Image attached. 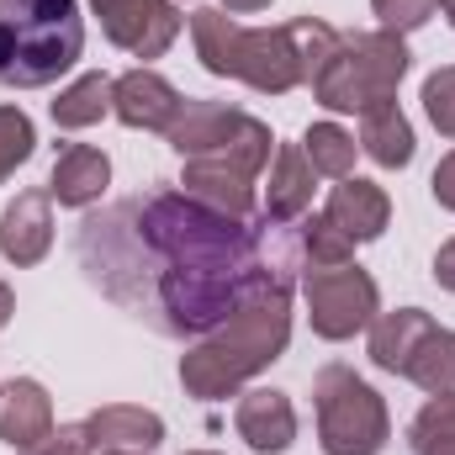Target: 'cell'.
Wrapping results in <instances>:
<instances>
[{"instance_id": "cell-1", "label": "cell", "mask_w": 455, "mask_h": 455, "mask_svg": "<svg viewBox=\"0 0 455 455\" xmlns=\"http://www.w3.org/2000/svg\"><path fill=\"white\" fill-rule=\"evenodd\" d=\"M80 259L101 291L148 265V286L132 297V313L154 318V329L175 339H207L238 297L265 281L254 265L249 218H228L180 186L122 202L112 218H85Z\"/></svg>"}, {"instance_id": "cell-2", "label": "cell", "mask_w": 455, "mask_h": 455, "mask_svg": "<svg viewBox=\"0 0 455 455\" xmlns=\"http://www.w3.org/2000/svg\"><path fill=\"white\" fill-rule=\"evenodd\" d=\"M186 27L207 75L238 80L259 96H291L297 85H313L339 43V27L318 16H291L281 27H243L223 5H196Z\"/></svg>"}, {"instance_id": "cell-3", "label": "cell", "mask_w": 455, "mask_h": 455, "mask_svg": "<svg viewBox=\"0 0 455 455\" xmlns=\"http://www.w3.org/2000/svg\"><path fill=\"white\" fill-rule=\"evenodd\" d=\"M291 344V291L254 281L223 323L180 355V387L196 403L238 397L259 371H270Z\"/></svg>"}, {"instance_id": "cell-4", "label": "cell", "mask_w": 455, "mask_h": 455, "mask_svg": "<svg viewBox=\"0 0 455 455\" xmlns=\"http://www.w3.org/2000/svg\"><path fill=\"white\" fill-rule=\"evenodd\" d=\"M85 59L80 0H0V85L43 91Z\"/></svg>"}, {"instance_id": "cell-5", "label": "cell", "mask_w": 455, "mask_h": 455, "mask_svg": "<svg viewBox=\"0 0 455 455\" xmlns=\"http://www.w3.org/2000/svg\"><path fill=\"white\" fill-rule=\"evenodd\" d=\"M413 53L408 37L376 27V32H339L329 64L318 69V80L307 85L313 101L323 112H371L381 101H397V85L408 80Z\"/></svg>"}, {"instance_id": "cell-6", "label": "cell", "mask_w": 455, "mask_h": 455, "mask_svg": "<svg viewBox=\"0 0 455 455\" xmlns=\"http://www.w3.org/2000/svg\"><path fill=\"white\" fill-rule=\"evenodd\" d=\"M313 413L323 455H381L392 440L387 397L344 360H329L313 376Z\"/></svg>"}, {"instance_id": "cell-7", "label": "cell", "mask_w": 455, "mask_h": 455, "mask_svg": "<svg viewBox=\"0 0 455 455\" xmlns=\"http://www.w3.org/2000/svg\"><path fill=\"white\" fill-rule=\"evenodd\" d=\"M164 138L180 159H238L249 170H265L275 154V132L254 112L228 101H191V96Z\"/></svg>"}, {"instance_id": "cell-8", "label": "cell", "mask_w": 455, "mask_h": 455, "mask_svg": "<svg viewBox=\"0 0 455 455\" xmlns=\"http://www.w3.org/2000/svg\"><path fill=\"white\" fill-rule=\"evenodd\" d=\"M302 302H307V323L313 334L329 344H344L365 334L381 313V291L371 281V270L349 265H323V270H302Z\"/></svg>"}, {"instance_id": "cell-9", "label": "cell", "mask_w": 455, "mask_h": 455, "mask_svg": "<svg viewBox=\"0 0 455 455\" xmlns=\"http://www.w3.org/2000/svg\"><path fill=\"white\" fill-rule=\"evenodd\" d=\"M91 16L101 21L107 43L132 59H164L186 27L180 0H91Z\"/></svg>"}, {"instance_id": "cell-10", "label": "cell", "mask_w": 455, "mask_h": 455, "mask_svg": "<svg viewBox=\"0 0 455 455\" xmlns=\"http://www.w3.org/2000/svg\"><path fill=\"white\" fill-rule=\"evenodd\" d=\"M180 107H186V96L148 64L112 80V116L132 132H170Z\"/></svg>"}, {"instance_id": "cell-11", "label": "cell", "mask_w": 455, "mask_h": 455, "mask_svg": "<svg viewBox=\"0 0 455 455\" xmlns=\"http://www.w3.org/2000/svg\"><path fill=\"white\" fill-rule=\"evenodd\" d=\"M233 429L254 455H286L297 440V408L275 387H243L233 408Z\"/></svg>"}, {"instance_id": "cell-12", "label": "cell", "mask_w": 455, "mask_h": 455, "mask_svg": "<svg viewBox=\"0 0 455 455\" xmlns=\"http://www.w3.org/2000/svg\"><path fill=\"white\" fill-rule=\"evenodd\" d=\"M0 254L16 270H32L53 254V196L48 191H16V202L0 212Z\"/></svg>"}, {"instance_id": "cell-13", "label": "cell", "mask_w": 455, "mask_h": 455, "mask_svg": "<svg viewBox=\"0 0 455 455\" xmlns=\"http://www.w3.org/2000/svg\"><path fill=\"white\" fill-rule=\"evenodd\" d=\"M254 180H259V170H249L238 159H186V170H180V191L228 218H254V202H259Z\"/></svg>"}, {"instance_id": "cell-14", "label": "cell", "mask_w": 455, "mask_h": 455, "mask_svg": "<svg viewBox=\"0 0 455 455\" xmlns=\"http://www.w3.org/2000/svg\"><path fill=\"white\" fill-rule=\"evenodd\" d=\"M107 186H112V159H107L96 143H64V148H59L53 175H48V196H53L59 207L85 212V207H96V202L107 196Z\"/></svg>"}, {"instance_id": "cell-15", "label": "cell", "mask_w": 455, "mask_h": 455, "mask_svg": "<svg viewBox=\"0 0 455 455\" xmlns=\"http://www.w3.org/2000/svg\"><path fill=\"white\" fill-rule=\"evenodd\" d=\"M48 435H53V397H48V387L37 376L0 381V440L11 451H32Z\"/></svg>"}, {"instance_id": "cell-16", "label": "cell", "mask_w": 455, "mask_h": 455, "mask_svg": "<svg viewBox=\"0 0 455 455\" xmlns=\"http://www.w3.org/2000/svg\"><path fill=\"white\" fill-rule=\"evenodd\" d=\"M313 191H318V170L307 164L302 143H275L270 154V186H265V218L275 223H302L313 212Z\"/></svg>"}, {"instance_id": "cell-17", "label": "cell", "mask_w": 455, "mask_h": 455, "mask_svg": "<svg viewBox=\"0 0 455 455\" xmlns=\"http://www.w3.org/2000/svg\"><path fill=\"white\" fill-rule=\"evenodd\" d=\"M334 228H344L355 243H371V238H381L387 223H392V196L376 186V180H365V175H344L339 186L329 191V207H323Z\"/></svg>"}, {"instance_id": "cell-18", "label": "cell", "mask_w": 455, "mask_h": 455, "mask_svg": "<svg viewBox=\"0 0 455 455\" xmlns=\"http://www.w3.org/2000/svg\"><path fill=\"white\" fill-rule=\"evenodd\" d=\"M85 424H91L96 451L154 455L164 445V419H159L154 408H138V403H107V408H96Z\"/></svg>"}, {"instance_id": "cell-19", "label": "cell", "mask_w": 455, "mask_h": 455, "mask_svg": "<svg viewBox=\"0 0 455 455\" xmlns=\"http://www.w3.org/2000/svg\"><path fill=\"white\" fill-rule=\"evenodd\" d=\"M435 329V318L424 307H397V313H376V323L365 329V349H371V365L387 371V376H403L413 349L424 344V334Z\"/></svg>"}, {"instance_id": "cell-20", "label": "cell", "mask_w": 455, "mask_h": 455, "mask_svg": "<svg viewBox=\"0 0 455 455\" xmlns=\"http://www.w3.org/2000/svg\"><path fill=\"white\" fill-rule=\"evenodd\" d=\"M413 122L403 116L397 101H381L371 112H360V154L381 170H408L413 164Z\"/></svg>"}, {"instance_id": "cell-21", "label": "cell", "mask_w": 455, "mask_h": 455, "mask_svg": "<svg viewBox=\"0 0 455 455\" xmlns=\"http://www.w3.org/2000/svg\"><path fill=\"white\" fill-rule=\"evenodd\" d=\"M48 116H53V127H64V132L96 127L101 116H112V75H107V69H91V75L69 80V85L48 101Z\"/></svg>"}, {"instance_id": "cell-22", "label": "cell", "mask_w": 455, "mask_h": 455, "mask_svg": "<svg viewBox=\"0 0 455 455\" xmlns=\"http://www.w3.org/2000/svg\"><path fill=\"white\" fill-rule=\"evenodd\" d=\"M403 376H408L419 392H429V397H435V392H451L455 387V329H440V323H435V329L424 334V344L413 349V360H408Z\"/></svg>"}, {"instance_id": "cell-23", "label": "cell", "mask_w": 455, "mask_h": 455, "mask_svg": "<svg viewBox=\"0 0 455 455\" xmlns=\"http://www.w3.org/2000/svg\"><path fill=\"white\" fill-rule=\"evenodd\" d=\"M302 154H307V164H313L318 175L344 180V175H355V154H360V143H355V132L339 127V122H313V127L302 132Z\"/></svg>"}, {"instance_id": "cell-24", "label": "cell", "mask_w": 455, "mask_h": 455, "mask_svg": "<svg viewBox=\"0 0 455 455\" xmlns=\"http://www.w3.org/2000/svg\"><path fill=\"white\" fill-rule=\"evenodd\" d=\"M408 445H413V455H455V387L435 392L419 408V419L408 429Z\"/></svg>"}, {"instance_id": "cell-25", "label": "cell", "mask_w": 455, "mask_h": 455, "mask_svg": "<svg viewBox=\"0 0 455 455\" xmlns=\"http://www.w3.org/2000/svg\"><path fill=\"white\" fill-rule=\"evenodd\" d=\"M302 249H307V270H323V265H349L355 259V238L334 228L329 212H307L302 218Z\"/></svg>"}, {"instance_id": "cell-26", "label": "cell", "mask_w": 455, "mask_h": 455, "mask_svg": "<svg viewBox=\"0 0 455 455\" xmlns=\"http://www.w3.org/2000/svg\"><path fill=\"white\" fill-rule=\"evenodd\" d=\"M32 148H37V127H32V116L21 112V107H11V101H0V186L32 159Z\"/></svg>"}, {"instance_id": "cell-27", "label": "cell", "mask_w": 455, "mask_h": 455, "mask_svg": "<svg viewBox=\"0 0 455 455\" xmlns=\"http://www.w3.org/2000/svg\"><path fill=\"white\" fill-rule=\"evenodd\" d=\"M419 101H424V116H429V127H435L440 138H451V143H455V64L435 69V75L424 80Z\"/></svg>"}, {"instance_id": "cell-28", "label": "cell", "mask_w": 455, "mask_h": 455, "mask_svg": "<svg viewBox=\"0 0 455 455\" xmlns=\"http://www.w3.org/2000/svg\"><path fill=\"white\" fill-rule=\"evenodd\" d=\"M371 11H376V21H381L387 32L408 37V32H419V27L440 11V0H371Z\"/></svg>"}, {"instance_id": "cell-29", "label": "cell", "mask_w": 455, "mask_h": 455, "mask_svg": "<svg viewBox=\"0 0 455 455\" xmlns=\"http://www.w3.org/2000/svg\"><path fill=\"white\" fill-rule=\"evenodd\" d=\"M21 455H96V440H91V424L80 419V424H53V435L48 440H37L32 451Z\"/></svg>"}, {"instance_id": "cell-30", "label": "cell", "mask_w": 455, "mask_h": 455, "mask_svg": "<svg viewBox=\"0 0 455 455\" xmlns=\"http://www.w3.org/2000/svg\"><path fill=\"white\" fill-rule=\"evenodd\" d=\"M429 191H435V202L445 207V212H455V148L435 164V175H429Z\"/></svg>"}, {"instance_id": "cell-31", "label": "cell", "mask_w": 455, "mask_h": 455, "mask_svg": "<svg viewBox=\"0 0 455 455\" xmlns=\"http://www.w3.org/2000/svg\"><path fill=\"white\" fill-rule=\"evenodd\" d=\"M435 281H440L445 291H455V238H445V243L435 249Z\"/></svg>"}, {"instance_id": "cell-32", "label": "cell", "mask_w": 455, "mask_h": 455, "mask_svg": "<svg viewBox=\"0 0 455 455\" xmlns=\"http://www.w3.org/2000/svg\"><path fill=\"white\" fill-rule=\"evenodd\" d=\"M228 16H254V11H270V0H223Z\"/></svg>"}, {"instance_id": "cell-33", "label": "cell", "mask_w": 455, "mask_h": 455, "mask_svg": "<svg viewBox=\"0 0 455 455\" xmlns=\"http://www.w3.org/2000/svg\"><path fill=\"white\" fill-rule=\"evenodd\" d=\"M11 313H16V291H11V281H0V329L11 323Z\"/></svg>"}, {"instance_id": "cell-34", "label": "cell", "mask_w": 455, "mask_h": 455, "mask_svg": "<svg viewBox=\"0 0 455 455\" xmlns=\"http://www.w3.org/2000/svg\"><path fill=\"white\" fill-rule=\"evenodd\" d=\"M440 11H445V21L455 27V0H440Z\"/></svg>"}, {"instance_id": "cell-35", "label": "cell", "mask_w": 455, "mask_h": 455, "mask_svg": "<svg viewBox=\"0 0 455 455\" xmlns=\"http://www.w3.org/2000/svg\"><path fill=\"white\" fill-rule=\"evenodd\" d=\"M186 455H223V451H186Z\"/></svg>"}, {"instance_id": "cell-36", "label": "cell", "mask_w": 455, "mask_h": 455, "mask_svg": "<svg viewBox=\"0 0 455 455\" xmlns=\"http://www.w3.org/2000/svg\"><path fill=\"white\" fill-rule=\"evenodd\" d=\"M96 455H127V451H96Z\"/></svg>"}]
</instances>
